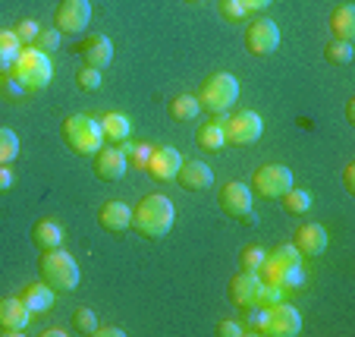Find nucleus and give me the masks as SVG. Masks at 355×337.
<instances>
[{"instance_id": "obj_42", "label": "nucleus", "mask_w": 355, "mask_h": 337, "mask_svg": "<svg viewBox=\"0 0 355 337\" xmlns=\"http://www.w3.org/2000/svg\"><path fill=\"white\" fill-rule=\"evenodd\" d=\"M98 334L101 337H104V334H107V337H126V331H123V328H101V324H98Z\"/></svg>"}, {"instance_id": "obj_15", "label": "nucleus", "mask_w": 355, "mask_h": 337, "mask_svg": "<svg viewBox=\"0 0 355 337\" xmlns=\"http://www.w3.org/2000/svg\"><path fill=\"white\" fill-rule=\"evenodd\" d=\"M129 161H126V151L123 149H114V145H101L98 151H94V174H98V180H120L123 174H126Z\"/></svg>"}, {"instance_id": "obj_38", "label": "nucleus", "mask_w": 355, "mask_h": 337, "mask_svg": "<svg viewBox=\"0 0 355 337\" xmlns=\"http://www.w3.org/2000/svg\"><path fill=\"white\" fill-rule=\"evenodd\" d=\"M0 85H3V92H7L10 98H19V94L26 92V88H22L19 82H16V76H13V73H3V79H0Z\"/></svg>"}, {"instance_id": "obj_39", "label": "nucleus", "mask_w": 355, "mask_h": 337, "mask_svg": "<svg viewBox=\"0 0 355 337\" xmlns=\"http://www.w3.org/2000/svg\"><path fill=\"white\" fill-rule=\"evenodd\" d=\"M13 183H16V174L10 170V164H0V192L13 189Z\"/></svg>"}, {"instance_id": "obj_32", "label": "nucleus", "mask_w": 355, "mask_h": 337, "mask_svg": "<svg viewBox=\"0 0 355 337\" xmlns=\"http://www.w3.org/2000/svg\"><path fill=\"white\" fill-rule=\"evenodd\" d=\"M73 328L79 334H98V315L92 309H76L73 312Z\"/></svg>"}, {"instance_id": "obj_44", "label": "nucleus", "mask_w": 355, "mask_h": 337, "mask_svg": "<svg viewBox=\"0 0 355 337\" xmlns=\"http://www.w3.org/2000/svg\"><path fill=\"white\" fill-rule=\"evenodd\" d=\"M189 3H198V0H189Z\"/></svg>"}, {"instance_id": "obj_27", "label": "nucleus", "mask_w": 355, "mask_h": 337, "mask_svg": "<svg viewBox=\"0 0 355 337\" xmlns=\"http://www.w3.org/2000/svg\"><path fill=\"white\" fill-rule=\"evenodd\" d=\"M198 114H201V104L195 94H176L170 101V117L173 120H195Z\"/></svg>"}, {"instance_id": "obj_28", "label": "nucleus", "mask_w": 355, "mask_h": 337, "mask_svg": "<svg viewBox=\"0 0 355 337\" xmlns=\"http://www.w3.org/2000/svg\"><path fill=\"white\" fill-rule=\"evenodd\" d=\"M19 158V135L10 126H0V164H13Z\"/></svg>"}, {"instance_id": "obj_11", "label": "nucleus", "mask_w": 355, "mask_h": 337, "mask_svg": "<svg viewBox=\"0 0 355 337\" xmlns=\"http://www.w3.org/2000/svg\"><path fill=\"white\" fill-rule=\"evenodd\" d=\"M261 290H264V281L258 271H245L236 274L230 281V299H233L239 309H248V306H261Z\"/></svg>"}, {"instance_id": "obj_7", "label": "nucleus", "mask_w": 355, "mask_h": 337, "mask_svg": "<svg viewBox=\"0 0 355 337\" xmlns=\"http://www.w3.org/2000/svg\"><path fill=\"white\" fill-rule=\"evenodd\" d=\"M223 135L230 145H255L264 135V120L255 110H239V114L223 120Z\"/></svg>"}, {"instance_id": "obj_40", "label": "nucleus", "mask_w": 355, "mask_h": 337, "mask_svg": "<svg viewBox=\"0 0 355 337\" xmlns=\"http://www.w3.org/2000/svg\"><path fill=\"white\" fill-rule=\"evenodd\" d=\"M274 0H242V7L248 10V13H261V10H268Z\"/></svg>"}, {"instance_id": "obj_4", "label": "nucleus", "mask_w": 355, "mask_h": 337, "mask_svg": "<svg viewBox=\"0 0 355 337\" xmlns=\"http://www.w3.org/2000/svg\"><path fill=\"white\" fill-rule=\"evenodd\" d=\"M63 139L76 155H94L104 145V129L92 114H73L63 120Z\"/></svg>"}, {"instance_id": "obj_8", "label": "nucleus", "mask_w": 355, "mask_h": 337, "mask_svg": "<svg viewBox=\"0 0 355 337\" xmlns=\"http://www.w3.org/2000/svg\"><path fill=\"white\" fill-rule=\"evenodd\" d=\"M252 186L261 199H280L283 192L293 189V170L283 167V164H264L255 176H252Z\"/></svg>"}, {"instance_id": "obj_36", "label": "nucleus", "mask_w": 355, "mask_h": 337, "mask_svg": "<svg viewBox=\"0 0 355 337\" xmlns=\"http://www.w3.org/2000/svg\"><path fill=\"white\" fill-rule=\"evenodd\" d=\"M220 13L227 16V19H242L248 10L242 7V0H220Z\"/></svg>"}, {"instance_id": "obj_26", "label": "nucleus", "mask_w": 355, "mask_h": 337, "mask_svg": "<svg viewBox=\"0 0 355 337\" xmlns=\"http://www.w3.org/2000/svg\"><path fill=\"white\" fill-rule=\"evenodd\" d=\"M283 208L289 211V215H305V211H311V205H315V196H311L309 189H289V192H283L280 196Z\"/></svg>"}, {"instance_id": "obj_25", "label": "nucleus", "mask_w": 355, "mask_h": 337, "mask_svg": "<svg viewBox=\"0 0 355 337\" xmlns=\"http://www.w3.org/2000/svg\"><path fill=\"white\" fill-rule=\"evenodd\" d=\"M198 145L205 151H220L227 145V135H223V120H208L205 126H198Z\"/></svg>"}, {"instance_id": "obj_10", "label": "nucleus", "mask_w": 355, "mask_h": 337, "mask_svg": "<svg viewBox=\"0 0 355 337\" xmlns=\"http://www.w3.org/2000/svg\"><path fill=\"white\" fill-rule=\"evenodd\" d=\"M245 47L255 57H268L280 47V26L274 19H255L245 32Z\"/></svg>"}, {"instance_id": "obj_14", "label": "nucleus", "mask_w": 355, "mask_h": 337, "mask_svg": "<svg viewBox=\"0 0 355 337\" xmlns=\"http://www.w3.org/2000/svg\"><path fill=\"white\" fill-rule=\"evenodd\" d=\"M28 322H32V312L22 299L3 297L0 299V334H26Z\"/></svg>"}, {"instance_id": "obj_6", "label": "nucleus", "mask_w": 355, "mask_h": 337, "mask_svg": "<svg viewBox=\"0 0 355 337\" xmlns=\"http://www.w3.org/2000/svg\"><path fill=\"white\" fill-rule=\"evenodd\" d=\"M302 331V315L295 306H289L286 299L274 306H264V324L261 334L268 337H295Z\"/></svg>"}, {"instance_id": "obj_34", "label": "nucleus", "mask_w": 355, "mask_h": 337, "mask_svg": "<svg viewBox=\"0 0 355 337\" xmlns=\"http://www.w3.org/2000/svg\"><path fill=\"white\" fill-rule=\"evenodd\" d=\"M32 47H38L44 54H54L57 47H60V32H57V28H41L38 38L32 41Z\"/></svg>"}, {"instance_id": "obj_29", "label": "nucleus", "mask_w": 355, "mask_h": 337, "mask_svg": "<svg viewBox=\"0 0 355 337\" xmlns=\"http://www.w3.org/2000/svg\"><path fill=\"white\" fill-rule=\"evenodd\" d=\"M324 57H327L330 63H336V67H346V63H352L355 51H352V41H343V38H334L327 44V51H324Z\"/></svg>"}, {"instance_id": "obj_37", "label": "nucleus", "mask_w": 355, "mask_h": 337, "mask_svg": "<svg viewBox=\"0 0 355 337\" xmlns=\"http://www.w3.org/2000/svg\"><path fill=\"white\" fill-rule=\"evenodd\" d=\"M217 334H220V337H242V334H245V328H242L239 322H230V318H223V322L217 324Z\"/></svg>"}, {"instance_id": "obj_33", "label": "nucleus", "mask_w": 355, "mask_h": 337, "mask_svg": "<svg viewBox=\"0 0 355 337\" xmlns=\"http://www.w3.org/2000/svg\"><path fill=\"white\" fill-rule=\"evenodd\" d=\"M264 258H268V249H261V246H245L242 249V268L245 271H261V265H264Z\"/></svg>"}, {"instance_id": "obj_17", "label": "nucleus", "mask_w": 355, "mask_h": 337, "mask_svg": "<svg viewBox=\"0 0 355 337\" xmlns=\"http://www.w3.org/2000/svg\"><path fill=\"white\" fill-rule=\"evenodd\" d=\"M98 221L104 230H110V233H126V230H132V208H129L126 202H104L98 211Z\"/></svg>"}, {"instance_id": "obj_23", "label": "nucleus", "mask_w": 355, "mask_h": 337, "mask_svg": "<svg viewBox=\"0 0 355 337\" xmlns=\"http://www.w3.org/2000/svg\"><path fill=\"white\" fill-rule=\"evenodd\" d=\"M330 32L343 41L355 38V7L352 3H343V7L334 10V16H330Z\"/></svg>"}, {"instance_id": "obj_21", "label": "nucleus", "mask_w": 355, "mask_h": 337, "mask_svg": "<svg viewBox=\"0 0 355 337\" xmlns=\"http://www.w3.org/2000/svg\"><path fill=\"white\" fill-rule=\"evenodd\" d=\"M54 297H57L54 287H47L44 281H38V283H28L19 299L28 306V312H32V315H38V312H47L51 306H54Z\"/></svg>"}, {"instance_id": "obj_12", "label": "nucleus", "mask_w": 355, "mask_h": 337, "mask_svg": "<svg viewBox=\"0 0 355 337\" xmlns=\"http://www.w3.org/2000/svg\"><path fill=\"white\" fill-rule=\"evenodd\" d=\"M252 205H255V196H252V186L248 183H227L220 189V208L227 211L230 217H248L252 221Z\"/></svg>"}, {"instance_id": "obj_1", "label": "nucleus", "mask_w": 355, "mask_h": 337, "mask_svg": "<svg viewBox=\"0 0 355 337\" xmlns=\"http://www.w3.org/2000/svg\"><path fill=\"white\" fill-rule=\"evenodd\" d=\"M173 217H176L173 202L167 196H161V192H151L132 208V230H139L148 240H161V236L170 233Z\"/></svg>"}, {"instance_id": "obj_35", "label": "nucleus", "mask_w": 355, "mask_h": 337, "mask_svg": "<svg viewBox=\"0 0 355 337\" xmlns=\"http://www.w3.org/2000/svg\"><path fill=\"white\" fill-rule=\"evenodd\" d=\"M13 32H16V38H19V41H22V44H32V41H35V38H38L41 26H38V22H35V19H22V22H19V26H16V28H13Z\"/></svg>"}, {"instance_id": "obj_18", "label": "nucleus", "mask_w": 355, "mask_h": 337, "mask_svg": "<svg viewBox=\"0 0 355 337\" xmlns=\"http://www.w3.org/2000/svg\"><path fill=\"white\" fill-rule=\"evenodd\" d=\"M79 51H82L85 67H94V69L110 67V60H114V41H110L107 35H92V38L79 47Z\"/></svg>"}, {"instance_id": "obj_9", "label": "nucleus", "mask_w": 355, "mask_h": 337, "mask_svg": "<svg viewBox=\"0 0 355 337\" xmlns=\"http://www.w3.org/2000/svg\"><path fill=\"white\" fill-rule=\"evenodd\" d=\"M57 32L60 35H79L85 32V26L92 22V3L88 0H63L57 7Z\"/></svg>"}, {"instance_id": "obj_2", "label": "nucleus", "mask_w": 355, "mask_h": 337, "mask_svg": "<svg viewBox=\"0 0 355 337\" xmlns=\"http://www.w3.org/2000/svg\"><path fill=\"white\" fill-rule=\"evenodd\" d=\"M10 73L16 76V82L26 92H44L51 85V79H54V63H51V54H44V51H38L32 44H22Z\"/></svg>"}, {"instance_id": "obj_31", "label": "nucleus", "mask_w": 355, "mask_h": 337, "mask_svg": "<svg viewBox=\"0 0 355 337\" xmlns=\"http://www.w3.org/2000/svg\"><path fill=\"white\" fill-rule=\"evenodd\" d=\"M123 151H129L126 155V161L132 164L135 170H145L148 167V158H151V145H145V142H132V145H129V149H123Z\"/></svg>"}, {"instance_id": "obj_19", "label": "nucleus", "mask_w": 355, "mask_h": 337, "mask_svg": "<svg viewBox=\"0 0 355 337\" xmlns=\"http://www.w3.org/2000/svg\"><path fill=\"white\" fill-rule=\"evenodd\" d=\"M176 180H180V186L192 189V192H201V189L214 186V170H211L205 161H182Z\"/></svg>"}, {"instance_id": "obj_20", "label": "nucleus", "mask_w": 355, "mask_h": 337, "mask_svg": "<svg viewBox=\"0 0 355 337\" xmlns=\"http://www.w3.org/2000/svg\"><path fill=\"white\" fill-rule=\"evenodd\" d=\"M32 240L38 249H60L63 246V224L54 217H44L32 227Z\"/></svg>"}, {"instance_id": "obj_43", "label": "nucleus", "mask_w": 355, "mask_h": 337, "mask_svg": "<svg viewBox=\"0 0 355 337\" xmlns=\"http://www.w3.org/2000/svg\"><path fill=\"white\" fill-rule=\"evenodd\" d=\"M346 117H349V120H355V98H349V104H346Z\"/></svg>"}, {"instance_id": "obj_16", "label": "nucleus", "mask_w": 355, "mask_h": 337, "mask_svg": "<svg viewBox=\"0 0 355 337\" xmlns=\"http://www.w3.org/2000/svg\"><path fill=\"white\" fill-rule=\"evenodd\" d=\"M293 246L302 252V258H318L327 249V230L321 224H305V227L295 230Z\"/></svg>"}, {"instance_id": "obj_41", "label": "nucleus", "mask_w": 355, "mask_h": 337, "mask_svg": "<svg viewBox=\"0 0 355 337\" xmlns=\"http://www.w3.org/2000/svg\"><path fill=\"white\" fill-rule=\"evenodd\" d=\"M343 180H346L349 192H355V164H346V174H343Z\"/></svg>"}, {"instance_id": "obj_3", "label": "nucleus", "mask_w": 355, "mask_h": 337, "mask_svg": "<svg viewBox=\"0 0 355 337\" xmlns=\"http://www.w3.org/2000/svg\"><path fill=\"white\" fill-rule=\"evenodd\" d=\"M38 271H41V281L47 287H54V293H73L82 281V271H79V262H76L69 252L60 249H44L38 262Z\"/></svg>"}, {"instance_id": "obj_22", "label": "nucleus", "mask_w": 355, "mask_h": 337, "mask_svg": "<svg viewBox=\"0 0 355 337\" xmlns=\"http://www.w3.org/2000/svg\"><path fill=\"white\" fill-rule=\"evenodd\" d=\"M101 129H104V139L110 142H126L132 135V120L120 110H107V114L101 117Z\"/></svg>"}, {"instance_id": "obj_5", "label": "nucleus", "mask_w": 355, "mask_h": 337, "mask_svg": "<svg viewBox=\"0 0 355 337\" xmlns=\"http://www.w3.org/2000/svg\"><path fill=\"white\" fill-rule=\"evenodd\" d=\"M236 98H239V79H236L233 73H214L205 79V85H201L198 92V104L205 110H211V114H227L230 108L236 104Z\"/></svg>"}, {"instance_id": "obj_30", "label": "nucleus", "mask_w": 355, "mask_h": 337, "mask_svg": "<svg viewBox=\"0 0 355 337\" xmlns=\"http://www.w3.org/2000/svg\"><path fill=\"white\" fill-rule=\"evenodd\" d=\"M101 82H104V69H94V67H82L79 73H76V85L82 88V92H98Z\"/></svg>"}, {"instance_id": "obj_13", "label": "nucleus", "mask_w": 355, "mask_h": 337, "mask_svg": "<svg viewBox=\"0 0 355 337\" xmlns=\"http://www.w3.org/2000/svg\"><path fill=\"white\" fill-rule=\"evenodd\" d=\"M180 167H182V155H180V151H176L173 145H161V149L151 151V158H148V167H145V170L155 176V180L170 183V180H176Z\"/></svg>"}, {"instance_id": "obj_24", "label": "nucleus", "mask_w": 355, "mask_h": 337, "mask_svg": "<svg viewBox=\"0 0 355 337\" xmlns=\"http://www.w3.org/2000/svg\"><path fill=\"white\" fill-rule=\"evenodd\" d=\"M19 51H22V41L16 38L13 28H0V76L13 69Z\"/></svg>"}]
</instances>
